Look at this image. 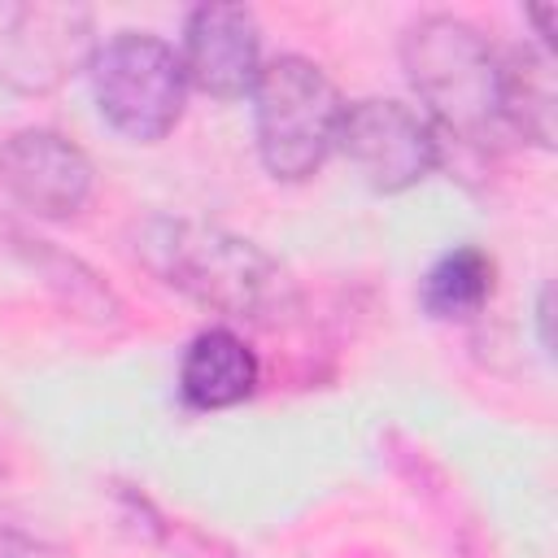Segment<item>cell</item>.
I'll return each instance as SVG.
<instances>
[{
  "label": "cell",
  "instance_id": "cell-10",
  "mask_svg": "<svg viewBox=\"0 0 558 558\" xmlns=\"http://www.w3.org/2000/svg\"><path fill=\"white\" fill-rule=\"evenodd\" d=\"M554 57L545 44H523L501 61V126H514L536 148H554Z\"/></svg>",
  "mask_w": 558,
  "mask_h": 558
},
{
  "label": "cell",
  "instance_id": "cell-8",
  "mask_svg": "<svg viewBox=\"0 0 558 558\" xmlns=\"http://www.w3.org/2000/svg\"><path fill=\"white\" fill-rule=\"evenodd\" d=\"M183 74L218 100L253 92L262 74V31L244 4H201L183 26Z\"/></svg>",
  "mask_w": 558,
  "mask_h": 558
},
{
  "label": "cell",
  "instance_id": "cell-11",
  "mask_svg": "<svg viewBox=\"0 0 558 558\" xmlns=\"http://www.w3.org/2000/svg\"><path fill=\"white\" fill-rule=\"evenodd\" d=\"M493 292V262L475 244L445 253L423 279V310L432 318H471Z\"/></svg>",
  "mask_w": 558,
  "mask_h": 558
},
{
  "label": "cell",
  "instance_id": "cell-2",
  "mask_svg": "<svg viewBox=\"0 0 558 558\" xmlns=\"http://www.w3.org/2000/svg\"><path fill=\"white\" fill-rule=\"evenodd\" d=\"M401 65L423 118L462 144H493L501 131V61L488 39L449 13L418 17L401 39Z\"/></svg>",
  "mask_w": 558,
  "mask_h": 558
},
{
  "label": "cell",
  "instance_id": "cell-4",
  "mask_svg": "<svg viewBox=\"0 0 558 558\" xmlns=\"http://www.w3.org/2000/svg\"><path fill=\"white\" fill-rule=\"evenodd\" d=\"M87 70L96 105L118 135L135 144H157L174 131L187 96V74L166 39L148 31H118L96 44Z\"/></svg>",
  "mask_w": 558,
  "mask_h": 558
},
{
  "label": "cell",
  "instance_id": "cell-12",
  "mask_svg": "<svg viewBox=\"0 0 558 558\" xmlns=\"http://www.w3.org/2000/svg\"><path fill=\"white\" fill-rule=\"evenodd\" d=\"M0 558H44V541L9 506H0Z\"/></svg>",
  "mask_w": 558,
  "mask_h": 558
},
{
  "label": "cell",
  "instance_id": "cell-13",
  "mask_svg": "<svg viewBox=\"0 0 558 558\" xmlns=\"http://www.w3.org/2000/svg\"><path fill=\"white\" fill-rule=\"evenodd\" d=\"M536 327H541V349L549 353V288H541V296H536Z\"/></svg>",
  "mask_w": 558,
  "mask_h": 558
},
{
  "label": "cell",
  "instance_id": "cell-1",
  "mask_svg": "<svg viewBox=\"0 0 558 558\" xmlns=\"http://www.w3.org/2000/svg\"><path fill=\"white\" fill-rule=\"evenodd\" d=\"M131 244L148 275L214 314L275 323L292 310V279L283 266L227 227L157 214L135 227Z\"/></svg>",
  "mask_w": 558,
  "mask_h": 558
},
{
  "label": "cell",
  "instance_id": "cell-5",
  "mask_svg": "<svg viewBox=\"0 0 558 558\" xmlns=\"http://www.w3.org/2000/svg\"><path fill=\"white\" fill-rule=\"evenodd\" d=\"M96 52L92 13L61 0H0V87L48 96Z\"/></svg>",
  "mask_w": 558,
  "mask_h": 558
},
{
  "label": "cell",
  "instance_id": "cell-6",
  "mask_svg": "<svg viewBox=\"0 0 558 558\" xmlns=\"http://www.w3.org/2000/svg\"><path fill=\"white\" fill-rule=\"evenodd\" d=\"M336 144L375 192H405L440 166L436 126L418 109L384 96L344 105Z\"/></svg>",
  "mask_w": 558,
  "mask_h": 558
},
{
  "label": "cell",
  "instance_id": "cell-3",
  "mask_svg": "<svg viewBox=\"0 0 558 558\" xmlns=\"http://www.w3.org/2000/svg\"><path fill=\"white\" fill-rule=\"evenodd\" d=\"M248 96H253V131H257L262 166L288 183L310 179L327 161L340 135L344 100L336 83L310 57L283 52L270 65H262Z\"/></svg>",
  "mask_w": 558,
  "mask_h": 558
},
{
  "label": "cell",
  "instance_id": "cell-7",
  "mask_svg": "<svg viewBox=\"0 0 558 558\" xmlns=\"http://www.w3.org/2000/svg\"><path fill=\"white\" fill-rule=\"evenodd\" d=\"M92 161L61 131L26 126L0 140V187L35 218H74L92 201Z\"/></svg>",
  "mask_w": 558,
  "mask_h": 558
},
{
  "label": "cell",
  "instance_id": "cell-9",
  "mask_svg": "<svg viewBox=\"0 0 558 558\" xmlns=\"http://www.w3.org/2000/svg\"><path fill=\"white\" fill-rule=\"evenodd\" d=\"M253 388H257V357L235 331L209 327V331L192 336V344L183 349V362H179V397L192 410L240 405Z\"/></svg>",
  "mask_w": 558,
  "mask_h": 558
}]
</instances>
